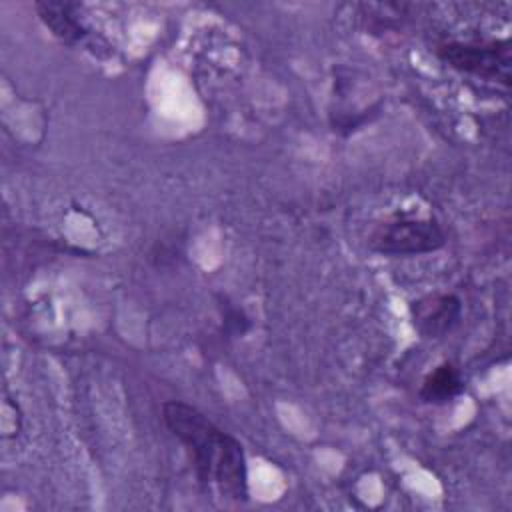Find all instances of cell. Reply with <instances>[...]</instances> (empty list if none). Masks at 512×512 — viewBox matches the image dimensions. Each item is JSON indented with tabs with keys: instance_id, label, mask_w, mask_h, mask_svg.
Here are the masks:
<instances>
[{
	"instance_id": "cell-4",
	"label": "cell",
	"mask_w": 512,
	"mask_h": 512,
	"mask_svg": "<svg viewBox=\"0 0 512 512\" xmlns=\"http://www.w3.org/2000/svg\"><path fill=\"white\" fill-rule=\"evenodd\" d=\"M416 330L426 338H440L448 334L462 316V304L452 294H430L410 306Z\"/></svg>"
},
{
	"instance_id": "cell-1",
	"label": "cell",
	"mask_w": 512,
	"mask_h": 512,
	"mask_svg": "<svg viewBox=\"0 0 512 512\" xmlns=\"http://www.w3.org/2000/svg\"><path fill=\"white\" fill-rule=\"evenodd\" d=\"M162 418L168 430L192 454L200 482H214L226 498H248V468L242 444L220 430L206 414L186 402H166Z\"/></svg>"
},
{
	"instance_id": "cell-6",
	"label": "cell",
	"mask_w": 512,
	"mask_h": 512,
	"mask_svg": "<svg viewBox=\"0 0 512 512\" xmlns=\"http://www.w3.org/2000/svg\"><path fill=\"white\" fill-rule=\"evenodd\" d=\"M462 390L464 380L460 376V370L454 364L444 362L426 374L420 386V398L428 404H444L458 396Z\"/></svg>"
},
{
	"instance_id": "cell-5",
	"label": "cell",
	"mask_w": 512,
	"mask_h": 512,
	"mask_svg": "<svg viewBox=\"0 0 512 512\" xmlns=\"http://www.w3.org/2000/svg\"><path fill=\"white\" fill-rule=\"evenodd\" d=\"M40 14V20L50 28V32L62 42H78L86 36V28L78 20L72 4L62 2H38L34 6Z\"/></svg>"
},
{
	"instance_id": "cell-2",
	"label": "cell",
	"mask_w": 512,
	"mask_h": 512,
	"mask_svg": "<svg viewBox=\"0 0 512 512\" xmlns=\"http://www.w3.org/2000/svg\"><path fill=\"white\" fill-rule=\"evenodd\" d=\"M446 236L436 220L432 218H410L398 216L378 224L370 238L368 246L386 256H416L428 254L442 248Z\"/></svg>"
},
{
	"instance_id": "cell-3",
	"label": "cell",
	"mask_w": 512,
	"mask_h": 512,
	"mask_svg": "<svg viewBox=\"0 0 512 512\" xmlns=\"http://www.w3.org/2000/svg\"><path fill=\"white\" fill-rule=\"evenodd\" d=\"M438 58L454 70L474 74L484 80L510 84V44L492 42H446L438 46Z\"/></svg>"
}]
</instances>
